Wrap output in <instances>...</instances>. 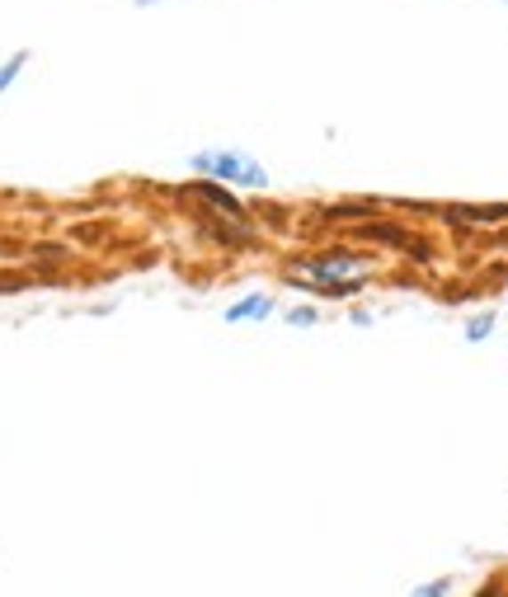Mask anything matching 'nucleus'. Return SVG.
Wrapping results in <instances>:
<instances>
[{
	"mask_svg": "<svg viewBox=\"0 0 508 597\" xmlns=\"http://www.w3.org/2000/svg\"><path fill=\"white\" fill-rule=\"evenodd\" d=\"M363 259L367 254H353V250H325V254H302L292 269L306 278V287H325V283H353L363 273Z\"/></svg>",
	"mask_w": 508,
	"mask_h": 597,
	"instance_id": "obj_1",
	"label": "nucleus"
},
{
	"mask_svg": "<svg viewBox=\"0 0 508 597\" xmlns=\"http://www.w3.org/2000/svg\"><path fill=\"white\" fill-rule=\"evenodd\" d=\"M198 170L203 174H222V179H240V184H250V189L269 184L264 170H259L254 160H245V156H198Z\"/></svg>",
	"mask_w": 508,
	"mask_h": 597,
	"instance_id": "obj_2",
	"label": "nucleus"
},
{
	"mask_svg": "<svg viewBox=\"0 0 508 597\" xmlns=\"http://www.w3.org/2000/svg\"><path fill=\"white\" fill-rule=\"evenodd\" d=\"M442 217L452 226H495V222H508V207H448Z\"/></svg>",
	"mask_w": 508,
	"mask_h": 597,
	"instance_id": "obj_3",
	"label": "nucleus"
},
{
	"mask_svg": "<svg viewBox=\"0 0 508 597\" xmlns=\"http://www.w3.org/2000/svg\"><path fill=\"white\" fill-rule=\"evenodd\" d=\"M193 193H198V198H203V203H207V207H217V212H226V217H245V207L236 203V198H231V193H226V189H217V184H207V179H203V184H193Z\"/></svg>",
	"mask_w": 508,
	"mask_h": 597,
	"instance_id": "obj_4",
	"label": "nucleus"
},
{
	"mask_svg": "<svg viewBox=\"0 0 508 597\" xmlns=\"http://www.w3.org/2000/svg\"><path fill=\"white\" fill-rule=\"evenodd\" d=\"M273 311V302H269V296H254V302H240V306H231V320H245V315H254V320H259V315H269Z\"/></svg>",
	"mask_w": 508,
	"mask_h": 597,
	"instance_id": "obj_5",
	"label": "nucleus"
},
{
	"mask_svg": "<svg viewBox=\"0 0 508 597\" xmlns=\"http://www.w3.org/2000/svg\"><path fill=\"white\" fill-rule=\"evenodd\" d=\"M292 325H316V311H306V306L292 311Z\"/></svg>",
	"mask_w": 508,
	"mask_h": 597,
	"instance_id": "obj_6",
	"label": "nucleus"
},
{
	"mask_svg": "<svg viewBox=\"0 0 508 597\" xmlns=\"http://www.w3.org/2000/svg\"><path fill=\"white\" fill-rule=\"evenodd\" d=\"M485 329H489V315H480V320L471 325V339H485Z\"/></svg>",
	"mask_w": 508,
	"mask_h": 597,
	"instance_id": "obj_7",
	"label": "nucleus"
},
{
	"mask_svg": "<svg viewBox=\"0 0 508 597\" xmlns=\"http://www.w3.org/2000/svg\"><path fill=\"white\" fill-rule=\"evenodd\" d=\"M442 593H448V584H429V588H419L415 597H442Z\"/></svg>",
	"mask_w": 508,
	"mask_h": 597,
	"instance_id": "obj_8",
	"label": "nucleus"
},
{
	"mask_svg": "<svg viewBox=\"0 0 508 597\" xmlns=\"http://www.w3.org/2000/svg\"><path fill=\"white\" fill-rule=\"evenodd\" d=\"M480 597H504V593H499V588H485V593H480Z\"/></svg>",
	"mask_w": 508,
	"mask_h": 597,
	"instance_id": "obj_9",
	"label": "nucleus"
}]
</instances>
